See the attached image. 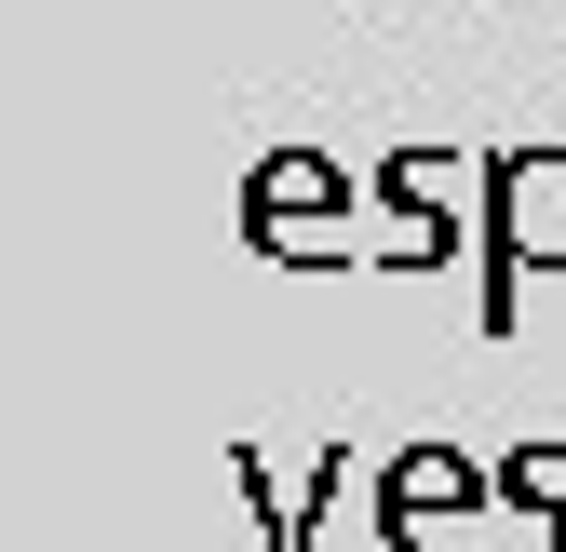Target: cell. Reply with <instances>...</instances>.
Masks as SVG:
<instances>
[{"mask_svg": "<svg viewBox=\"0 0 566 552\" xmlns=\"http://www.w3.org/2000/svg\"><path fill=\"white\" fill-rule=\"evenodd\" d=\"M472 499H500V471H472L459 445H405L391 471H378V526H391V552H500L472 526Z\"/></svg>", "mask_w": 566, "mask_h": 552, "instance_id": "2", "label": "cell"}, {"mask_svg": "<svg viewBox=\"0 0 566 552\" xmlns=\"http://www.w3.org/2000/svg\"><path fill=\"white\" fill-rule=\"evenodd\" d=\"M485 284H472V323L513 337L526 310V269H566V149H485Z\"/></svg>", "mask_w": 566, "mask_h": 552, "instance_id": "1", "label": "cell"}, {"mask_svg": "<svg viewBox=\"0 0 566 552\" xmlns=\"http://www.w3.org/2000/svg\"><path fill=\"white\" fill-rule=\"evenodd\" d=\"M243 486L270 499V552H311V526H324V486H337V445H324V458H243Z\"/></svg>", "mask_w": 566, "mask_h": 552, "instance_id": "4", "label": "cell"}, {"mask_svg": "<svg viewBox=\"0 0 566 552\" xmlns=\"http://www.w3.org/2000/svg\"><path fill=\"white\" fill-rule=\"evenodd\" d=\"M243 230H256L283 269H324V243L350 230V176H337L324 149H283V162H256V189H243Z\"/></svg>", "mask_w": 566, "mask_h": 552, "instance_id": "3", "label": "cell"}]
</instances>
